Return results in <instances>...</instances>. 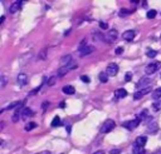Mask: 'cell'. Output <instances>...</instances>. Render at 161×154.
<instances>
[{
	"mask_svg": "<svg viewBox=\"0 0 161 154\" xmlns=\"http://www.w3.org/2000/svg\"><path fill=\"white\" fill-rule=\"evenodd\" d=\"M137 118H138L141 121H142V120H145V119H148V110H146V109H145V110H142V111L137 115Z\"/></svg>",
	"mask_w": 161,
	"mask_h": 154,
	"instance_id": "cell-21",
	"label": "cell"
},
{
	"mask_svg": "<svg viewBox=\"0 0 161 154\" xmlns=\"http://www.w3.org/2000/svg\"><path fill=\"white\" fill-rule=\"evenodd\" d=\"M156 14H157L156 10H148V11H147V18H148V19H153V18L156 16Z\"/></svg>",
	"mask_w": 161,
	"mask_h": 154,
	"instance_id": "cell-32",
	"label": "cell"
},
{
	"mask_svg": "<svg viewBox=\"0 0 161 154\" xmlns=\"http://www.w3.org/2000/svg\"><path fill=\"white\" fill-rule=\"evenodd\" d=\"M135 35H136L135 30H126V31H123L122 38H123L125 40H127V41H131V40L135 39Z\"/></svg>",
	"mask_w": 161,
	"mask_h": 154,
	"instance_id": "cell-10",
	"label": "cell"
},
{
	"mask_svg": "<svg viewBox=\"0 0 161 154\" xmlns=\"http://www.w3.org/2000/svg\"><path fill=\"white\" fill-rule=\"evenodd\" d=\"M80 80L84 81V83H89V78H88L87 75H82V76H80Z\"/></svg>",
	"mask_w": 161,
	"mask_h": 154,
	"instance_id": "cell-36",
	"label": "cell"
},
{
	"mask_svg": "<svg viewBox=\"0 0 161 154\" xmlns=\"http://www.w3.org/2000/svg\"><path fill=\"white\" fill-rule=\"evenodd\" d=\"M106 73H107L108 76H114V75L118 73V65H117L116 63H111V64H108Z\"/></svg>",
	"mask_w": 161,
	"mask_h": 154,
	"instance_id": "cell-6",
	"label": "cell"
},
{
	"mask_svg": "<svg viewBox=\"0 0 161 154\" xmlns=\"http://www.w3.org/2000/svg\"><path fill=\"white\" fill-rule=\"evenodd\" d=\"M145 153H146V150H145L143 146H140L137 144H133V146H132V154H145Z\"/></svg>",
	"mask_w": 161,
	"mask_h": 154,
	"instance_id": "cell-16",
	"label": "cell"
},
{
	"mask_svg": "<svg viewBox=\"0 0 161 154\" xmlns=\"http://www.w3.org/2000/svg\"><path fill=\"white\" fill-rule=\"evenodd\" d=\"M152 98H153L155 100H157V99L161 98V88H157V89L152 93Z\"/></svg>",
	"mask_w": 161,
	"mask_h": 154,
	"instance_id": "cell-26",
	"label": "cell"
},
{
	"mask_svg": "<svg viewBox=\"0 0 161 154\" xmlns=\"http://www.w3.org/2000/svg\"><path fill=\"white\" fill-rule=\"evenodd\" d=\"M21 1H15V3H13L11 4V6L9 8V11H10V14H15L19 9H20V6H21Z\"/></svg>",
	"mask_w": 161,
	"mask_h": 154,
	"instance_id": "cell-13",
	"label": "cell"
},
{
	"mask_svg": "<svg viewBox=\"0 0 161 154\" xmlns=\"http://www.w3.org/2000/svg\"><path fill=\"white\" fill-rule=\"evenodd\" d=\"M156 55H157V51H156V50L148 49V50L146 51V56H147V58H155Z\"/></svg>",
	"mask_w": 161,
	"mask_h": 154,
	"instance_id": "cell-28",
	"label": "cell"
},
{
	"mask_svg": "<svg viewBox=\"0 0 161 154\" xmlns=\"http://www.w3.org/2000/svg\"><path fill=\"white\" fill-rule=\"evenodd\" d=\"M48 105H49V103H48V101H45V103H43V110H45Z\"/></svg>",
	"mask_w": 161,
	"mask_h": 154,
	"instance_id": "cell-42",
	"label": "cell"
},
{
	"mask_svg": "<svg viewBox=\"0 0 161 154\" xmlns=\"http://www.w3.org/2000/svg\"><path fill=\"white\" fill-rule=\"evenodd\" d=\"M16 81H18V84L20 85V86H24V85H26V83H28V75L26 74H19L18 75V78H16Z\"/></svg>",
	"mask_w": 161,
	"mask_h": 154,
	"instance_id": "cell-11",
	"label": "cell"
},
{
	"mask_svg": "<svg viewBox=\"0 0 161 154\" xmlns=\"http://www.w3.org/2000/svg\"><path fill=\"white\" fill-rule=\"evenodd\" d=\"M146 141H147V138L143 136V135H141V136H137L135 144H137V145H140V146H143V145L146 144Z\"/></svg>",
	"mask_w": 161,
	"mask_h": 154,
	"instance_id": "cell-20",
	"label": "cell"
},
{
	"mask_svg": "<svg viewBox=\"0 0 161 154\" xmlns=\"http://www.w3.org/2000/svg\"><path fill=\"white\" fill-rule=\"evenodd\" d=\"M36 126H38V124H36V123H34V121H31V123H28V124L25 125V130H26V131H29V130L35 129Z\"/></svg>",
	"mask_w": 161,
	"mask_h": 154,
	"instance_id": "cell-25",
	"label": "cell"
},
{
	"mask_svg": "<svg viewBox=\"0 0 161 154\" xmlns=\"http://www.w3.org/2000/svg\"><path fill=\"white\" fill-rule=\"evenodd\" d=\"M99 80H101V83H107V80H108L107 73H101L99 74Z\"/></svg>",
	"mask_w": 161,
	"mask_h": 154,
	"instance_id": "cell-29",
	"label": "cell"
},
{
	"mask_svg": "<svg viewBox=\"0 0 161 154\" xmlns=\"http://www.w3.org/2000/svg\"><path fill=\"white\" fill-rule=\"evenodd\" d=\"M0 79H1V84H0V86H1V88H5V86H6V83H8V78H6L5 75H1Z\"/></svg>",
	"mask_w": 161,
	"mask_h": 154,
	"instance_id": "cell-31",
	"label": "cell"
},
{
	"mask_svg": "<svg viewBox=\"0 0 161 154\" xmlns=\"http://www.w3.org/2000/svg\"><path fill=\"white\" fill-rule=\"evenodd\" d=\"M40 89H42V85H39V86H38L36 89H34V90H31V91H30V93L28 94V96H33V95H34V94H36V93H38V91H39Z\"/></svg>",
	"mask_w": 161,
	"mask_h": 154,
	"instance_id": "cell-33",
	"label": "cell"
},
{
	"mask_svg": "<svg viewBox=\"0 0 161 154\" xmlns=\"http://www.w3.org/2000/svg\"><path fill=\"white\" fill-rule=\"evenodd\" d=\"M147 126H148V128H147V129H148V131H151V133H155V131L158 129V124H157L156 121H152V123H151V124H148Z\"/></svg>",
	"mask_w": 161,
	"mask_h": 154,
	"instance_id": "cell-22",
	"label": "cell"
},
{
	"mask_svg": "<svg viewBox=\"0 0 161 154\" xmlns=\"http://www.w3.org/2000/svg\"><path fill=\"white\" fill-rule=\"evenodd\" d=\"M59 108H62V109H64V108H65V103H64V101H62V103H59Z\"/></svg>",
	"mask_w": 161,
	"mask_h": 154,
	"instance_id": "cell-41",
	"label": "cell"
},
{
	"mask_svg": "<svg viewBox=\"0 0 161 154\" xmlns=\"http://www.w3.org/2000/svg\"><path fill=\"white\" fill-rule=\"evenodd\" d=\"M34 114V111L30 109V108H25L24 106V109L21 110V119H26V118H29L30 115H33Z\"/></svg>",
	"mask_w": 161,
	"mask_h": 154,
	"instance_id": "cell-17",
	"label": "cell"
},
{
	"mask_svg": "<svg viewBox=\"0 0 161 154\" xmlns=\"http://www.w3.org/2000/svg\"><path fill=\"white\" fill-rule=\"evenodd\" d=\"M160 68H161V63H160V61H153V63H150V64L145 68V73H146L147 75H151V74L156 73Z\"/></svg>",
	"mask_w": 161,
	"mask_h": 154,
	"instance_id": "cell-2",
	"label": "cell"
},
{
	"mask_svg": "<svg viewBox=\"0 0 161 154\" xmlns=\"http://www.w3.org/2000/svg\"><path fill=\"white\" fill-rule=\"evenodd\" d=\"M114 53H116L117 55H119V54H122V53H123V48H117Z\"/></svg>",
	"mask_w": 161,
	"mask_h": 154,
	"instance_id": "cell-38",
	"label": "cell"
},
{
	"mask_svg": "<svg viewBox=\"0 0 161 154\" xmlns=\"http://www.w3.org/2000/svg\"><path fill=\"white\" fill-rule=\"evenodd\" d=\"M60 125V118L59 116H54V119L52 120V126L53 128H57Z\"/></svg>",
	"mask_w": 161,
	"mask_h": 154,
	"instance_id": "cell-27",
	"label": "cell"
},
{
	"mask_svg": "<svg viewBox=\"0 0 161 154\" xmlns=\"http://www.w3.org/2000/svg\"><path fill=\"white\" fill-rule=\"evenodd\" d=\"M117 38H118V31H117L116 29H111V30L108 31V34L106 35L107 41H114Z\"/></svg>",
	"mask_w": 161,
	"mask_h": 154,
	"instance_id": "cell-8",
	"label": "cell"
},
{
	"mask_svg": "<svg viewBox=\"0 0 161 154\" xmlns=\"http://www.w3.org/2000/svg\"><path fill=\"white\" fill-rule=\"evenodd\" d=\"M47 48H44L42 51H39V54H38V58L40 59V60H45L47 59Z\"/></svg>",
	"mask_w": 161,
	"mask_h": 154,
	"instance_id": "cell-24",
	"label": "cell"
},
{
	"mask_svg": "<svg viewBox=\"0 0 161 154\" xmlns=\"http://www.w3.org/2000/svg\"><path fill=\"white\" fill-rule=\"evenodd\" d=\"M151 91V86H148V88H146V89H141V90H138V91H136L135 94H133V99L135 100H138V99H141L142 96H145L146 94H148Z\"/></svg>",
	"mask_w": 161,
	"mask_h": 154,
	"instance_id": "cell-7",
	"label": "cell"
},
{
	"mask_svg": "<svg viewBox=\"0 0 161 154\" xmlns=\"http://www.w3.org/2000/svg\"><path fill=\"white\" fill-rule=\"evenodd\" d=\"M93 50H94V48H93L92 45H86V46H83L82 49H79L78 51H79V55H80V56H86V55L91 54Z\"/></svg>",
	"mask_w": 161,
	"mask_h": 154,
	"instance_id": "cell-9",
	"label": "cell"
},
{
	"mask_svg": "<svg viewBox=\"0 0 161 154\" xmlns=\"http://www.w3.org/2000/svg\"><path fill=\"white\" fill-rule=\"evenodd\" d=\"M152 109H153L155 111H158V110L161 109V100H158V101H155V103L152 104Z\"/></svg>",
	"mask_w": 161,
	"mask_h": 154,
	"instance_id": "cell-30",
	"label": "cell"
},
{
	"mask_svg": "<svg viewBox=\"0 0 161 154\" xmlns=\"http://www.w3.org/2000/svg\"><path fill=\"white\" fill-rule=\"evenodd\" d=\"M36 154H52L49 150H43V151H39V153H36Z\"/></svg>",
	"mask_w": 161,
	"mask_h": 154,
	"instance_id": "cell-40",
	"label": "cell"
},
{
	"mask_svg": "<svg viewBox=\"0 0 161 154\" xmlns=\"http://www.w3.org/2000/svg\"><path fill=\"white\" fill-rule=\"evenodd\" d=\"M24 104V101H13V103H10L8 106H5L4 109H1V111L0 113H4L5 110H10V109H14L15 106H20V105H23Z\"/></svg>",
	"mask_w": 161,
	"mask_h": 154,
	"instance_id": "cell-14",
	"label": "cell"
},
{
	"mask_svg": "<svg viewBox=\"0 0 161 154\" xmlns=\"http://www.w3.org/2000/svg\"><path fill=\"white\" fill-rule=\"evenodd\" d=\"M114 126H116V123H114L112 119H107V120L102 124V126H101V133H103V134L109 133L111 130L114 129Z\"/></svg>",
	"mask_w": 161,
	"mask_h": 154,
	"instance_id": "cell-1",
	"label": "cell"
},
{
	"mask_svg": "<svg viewBox=\"0 0 161 154\" xmlns=\"http://www.w3.org/2000/svg\"><path fill=\"white\" fill-rule=\"evenodd\" d=\"M151 81H152V79H151V78H148V76L141 78V79L137 81V84H136V88H138L140 90H141V89H146V88H148V86H150Z\"/></svg>",
	"mask_w": 161,
	"mask_h": 154,
	"instance_id": "cell-3",
	"label": "cell"
},
{
	"mask_svg": "<svg viewBox=\"0 0 161 154\" xmlns=\"http://www.w3.org/2000/svg\"><path fill=\"white\" fill-rule=\"evenodd\" d=\"M107 26H108V25H107L106 23H103V21H99V28H101V29H107Z\"/></svg>",
	"mask_w": 161,
	"mask_h": 154,
	"instance_id": "cell-37",
	"label": "cell"
},
{
	"mask_svg": "<svg viewBox=\"0 0 161 154\" xmlns=\"http://www.w3.org/2000/svg\"><path fill=\"white\" fill-rule=\"evenodd\" d=\"M132 79V73H126V75H125V81H130Z\"/></svg>",
	"mask_w": 161,
	"mask_h": 154,
	"instance_id": "cell-34",
	"label": "cell"
},
{
	"mask_svg": "<svg viewBox=\"0 0 161 154\" xmlns=\"http://www.w3.org/2000/svg\"><path fill=\"white\" fill-rule=\"evenodd\" d=\"M77 68V63H70L69 65H67V66H60V69L58 70V76H64L69 70H72V69H75Z\"/></svg>",
	"mask_w": 161,
	"mask_h": 154,
	"instance_id": "cell-4",
	"label": "cell"
},
{
	"mask_svg": "<svg viewBox=\"0 0 161 154\" xmlns=\"http://www.w3.org/2000/svg\"><path fill=\"white\" fill-rule=\"evenodd\" d=\"M114 96H116V98H118V99L127 96V91H126V89H123V88L116 89V90H114Z\"/></svg>",
	"mask_w": 161,
	"mask_h": 154,
	"instance_id": "cell-15",
	"label": "cell"
},
{
	"mask_svg": "<svg viewBox=\"0 0 161 154\" xmlns=\"http://www.w3.org/2000/svg\"><path fill=\"white\" fill-rule=\"evenodd\" d=\"M70 63H72V55H64V56L62 58V60H60L62 66H67V65H69Z\"/></svg>",
	"mask_w": 161,
	"mask_h": 154,
	"instance_id": "cell-18",
	"label": "cell"
},
{
	"mask_svg": "<svg viewBox=\"0 0 161 154\" xmlns=\"http://www.w3.org/2000/svg\"><path fill=\"white\" fill-rule=\"evenodd\" d=\"M109 153L111 154H118V153H121V149H112Z\"/></svg>",
	"mask_w": 161,
	"mask_h": 154,
	"instance_id": "cell-39",
	"label": "cell"
},
{
	"mask_svg": "<svg viewBox=\"0 0 161 154\" xmlns=\"http://www.w3.org/2000/svg\"><path fill=\"white\" fill-rule=\"evenodd\" d=\"M93 154H104V151H103V150H97V151H94Z\"/></svg>",
	"mask_w": 161,
	"mask_h": 154,
	"instance_id": "cell-44",
	"label": "cell"
},
{
	"mask_svg": "<svg viewBox=\"0 0 161 154\" xmlns=\"http://www.w3.org/2000/svg\"><path fill=\"white\" fill-rule=\"evenodd\" d=\"M131 13H132L131 10H127V9H121V10H119V13H118V15H119L121 18H125V16H128Z\"/></svg>",
	"mask_w": 161,
	"mask_h": 154,
	"instance_id": "cell-23",
	"label": "cell"
},
{
	"mask_svg": "<svg viewBox=\"0 0 161 154\" xmlns=\"http://www.w3.org/2000/svg\"><path fill=\"white\" fill-rule=\"evenodd\" d=\"M140 123H141V120H140L138 118H136V119H133V120H127V121H125L122 125H123L126 129H128V130H133L136 126L140 125Z\"/></svg>",
	"mask_w": 161,
	"mask_h": 154,
	"instance_id": "cell-5",
	"label": "cell"
},
{
	"mask_svg": "<svg viewBox=\"0 0 161 154\" xmlns=\"http://www.w3.org/2000/svg\"><path fill=\"white\" fill-rule=\"evenodd\" d=\"M65 129H67V131H68V133H70V131H72V126H70V125H67V128H65Z\"/></svg>",
	"mask_w": 161,
	"mask_h": 154,
	"instance_id": "cell-43",
	"label": "cell"
},
{
	"mask_svg": "<svg viewBox=\"0 0 161 154\" xmlns=\"http://www.w3.org/2000/svg\"><path fill=\"white\" fill-rule=\"evenodd\" d=\"M63 93L64 94H68V95H72V94H74V91H75V89L72 86V85H65V86H63Z\"/></svg>",
	"mask_w": 161,
	"mask_h": 154,
	"instance_id": "cell-19",
	"label": "cell"
},
{
	"mask_svg": "<svg viewBox=\"0 0 161 154\" xmlns=\"http://www.w3.org/2000/svg\"><path fill=\"white\" fill-rule=\"evenodd\" d=\"M23 109H24L23 105H20V106L16 108V110H15V113H14V115H13V121H14V123H18V121H19V118L21 116V110H23Z\"/></svg>",
	"mask_w": 161,
	"mask_h": 154,
	"instance_id": "cell-12",
	"label": "cell"
},
{
	"mask_svg": "<svg viewBox=\"0 0 161 154\" xmlns=\"http://www.w3.org/2000/svg\"><path fill=\"white\" fill-rule=\"evenodd\" d=\"M55 80H57V79H55V76H52V78L48 80V85H49V86H53V85H54V83H55Z\"/></svg>",
	"mask_w": 161,
	"mask_h": 154,
	"instance_id": "cell-35",
	"label": "cell"
},
{
	"mask_svg": "<svg viewBox=\"0 0 161 154\" xmlns=\"http://www.w3.org/2000/svg\"><path fill=\"white\" fill-rule=\"evenodd\" d=\"M131 4H133V5H137V4H138V1H137V0H132V1H131Z\"/></svg>",
	"mask_w": 161,
	"mask_h": 154,
	"instance_id": "cell-45",
	"label": "cell"
}]
</instances>
